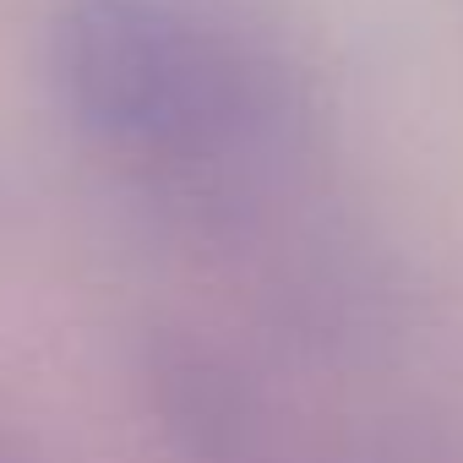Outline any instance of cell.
<instances>
[{
  "label": "cell",
  "instance_id": "obj_1",
  "mask_svg": "<svg viewBox=\"0 0 463 463\" xmlns=\"http://www.w3.org/2000/svg\"><path fill=\"white\" fill-rule=\"evenodd\" d=\"M50 71L71 126L207 241L262 235L311 185L300 71L196 0H66Z\"/></svg>",
  "mask_w": 463,
  "mask_h": 463
},
{
  "label": "cell",
  "instance_id": "obj_2",
  "mask_svg": "<svg viewBox=\"0 0 463 463\" xmlns=\"http://www.w3.org/2000/svg\"><path fill=\"white\" fill-rule=\"evenodd\" d=\"M142 387L153 425L180 463H284L262 387L218 344L158 327L142 354Z\"/></svg>",
  "mask_w": 463,
  "mask_h": 463
}]
</instances>
